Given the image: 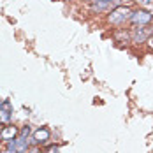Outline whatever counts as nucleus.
<instances>
[{
  "instance_id": "nucleus-1",
  "label": "nucleus",
  "mask_w": 153,
  "mask_h": 153,
  "mask_svg": "<svg viewBox=\"0 0 153 153\" xmlns=\"http://www.w3.org/2000/svg\"><path fill=\"white\" fill-rule=\"evenodd\" d=\"M132 16V11L125 5H116L109 14H107V21L113 23V25H120V23H125L127 19H130Z\"/></svg>"
},
{
  "instance_id": "nucleus-2",
  "label": "nucleus",
  "mask_w": 153,
  "mask_h": 153,
  "mask_svg": "<svg viewBox=\"0 0 153 153\" xmlns=\"http://www.w3.org/2000/svg\"><path fill=\"white\" fill-rule=\"evenodd\" d=\"M153 19V14L146 9H139V11H134L132 16H130V21L136 25V27H141V25H148Z\"/></svg>"
},
{
  "instance_id": "nucleus-3",
  "label": "nucleus",
  "mask_w": 153,
  "mask_h": 153,
  "mask_svg": "<svg viewBox=\"0 0 153 153\" xmlns=\"http://www.w3.org/2000/svg\"><path fill=\"white\" fill-rule=\"evenodd\" d=\"M152 33H153V32L146 30V28H144V25H141V28H134V32H132V41H134L136 44L146 42V41H148V37H150Z\"/></svg>"
},
{
  "instance_id": "nucleus-4",
  "label": "nucleus",
  "mask_w": 153,
  "mask_h": 153,
  "mask_svg": "<svg viewBox=\"0 0 153 153\" xmlns=\"http://www.w3.org/2000/svg\"><path fill=\"white\" fill-rule=\"evenodd\" d=\"M19 132H18V128H16L14 125H5L4 128H2V132H0V137L4 139V141H13V139H16V136H18Z\"/></svg>"
},
{
  "instance_id": "nucleus-5",
  "label": "nucleus",
  "mask_w": 153,
  "mask_h": 153,
  "mask_svg": "<svg viewBox=\"0 0 153 153\" xmlns=\"http://www.w3.org/2000/svg\"><path fill=\"white\" fill-rule=\"evenodd\" d=\"M49 137H51V132H49L48 128H37V130L33 132V143H35V144H42V143H46Z\"/></svg>"
},
{
  "instance_id": "nucleus-6",
  "label": "nucleus",
  "mask_w": 153,
  "mask_h": 153,
  "mask_svg": "<svg viewBox=\"0 0 153 153\" xmlns=\"http://www.w3.org/2000/svg\"><path fill=\"white\" fill-rule=\"evenodd\" d=\"M9 120H11V111L0 109V123H9Z\"/></svg>"
},
{
  "instance_id": "nucleus-7",
  "label": "nucleus",
  "mask_w": 153,
  "mask_h": 153,
  "mask_svg": "<svg viewBox=\"0 0 153 153\" xmlns=\"http://www.w3.org/2000/svg\"><path fill=\"white\" fill-rule=\"evenodd\" d=\"M0 109H5V111H11V100H9V99H5V100H2V104H0Z\"/></svg>"
},
{
  "instance_id": "nucleus-8",
  "label": "nucleus",
  "mask_w": 153,
  "mask_h": 153,
  "mask_svg": "<svg viewBox=\"0 0 153 153\" xmlns=\"http://www.w3.org/2000/svg\"><path fill=\"white\" fill-rule=\"evenodd\" d=\"M28 134H30V127H25V128L21 130V136H23V137H27Z\"/></svg>"
},
{
  "instance_id": "nucleus-9",
  "label": "nucleus",
  "mask_w": 153,
  "mask_h": 153,
  "mask_svg": "<svg viewBox=\"0 0 153 153\" xmlns=\"http://www.w3.org/2000/svg\"><path fill=\"white\" fill-rule=\"evenodd\" d=\"M146 44H148V46H150V48L153 49V33L150 35V37H148V41H146Z\"/></svg>"
},
{
  "instance_id": "nucleus-10",
  "label": "nucleus",
  "mask_w": 153,
  "mask_h": 153,
  "mask_svg": "<svg viewBox=\"0 0 153 153\" xmlns=\"http://www.w3.org/2000/svg\"><path fill=\"white\" fill-rule=\"evenodd\" d=\"M116 37H118V39H128V33H118V35H116Z\"/></svg>"
},
{
  "instance_id": "nucleus-11",
  "label": "nucleus",
  "mask_w": 153,
  "mask_h": 153,
  "mask_svg": "<svg viewBox=\"0 0 153 153\" xmlns=\"http://www.w3.org/2000/svg\"><path fill=\"white\" fill-rule=\"evenodd\" d=\"M139 2H141V4H143V5H148V7H150V5H152V0H139Z\"/></svg>"
},
{
  "instance_id": "nucleus-12",
  "label": "nucleus",
  "mask_w": 153,
  "mask_h": 153,
  "mask_svg": "<svg viewBox=\"0 0 153 153\" xmlns=\"http://www.w3.org/2000/svg\"><path fill=\"white\" fill-rule=\"evenodd\" d=\"M0 104H2V102H0Z\"/></svg>"
}]
</instances>
